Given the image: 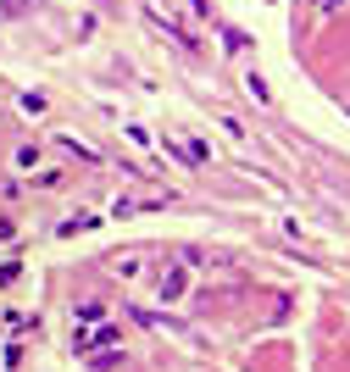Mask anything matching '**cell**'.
<instances>
[{
  "label": "cell",
  "mask_w": 350,
  "mask_h": 372,
  "mask_svg": "<svg viewBox=\"0 0 350 372\" xmlns=\"http://www.w3.org/2000/svg\"><path fill=\"white\" fill-rule=\"evenodd\" d=\"M117 339V328H95V333H78V356H89L95 345H112Z\"/></svg>",
  "instance_id": "6da1fadb"
},
{
  "label": "cell",
  "mask_w": 350,
  "mask_h": 372,
  "mask_svg": "<svg viewBox=\"0 0 350 372\" xmlns=\"http://www.w3.org/2000/svg\"><path fill=\"white\" fill-rule=\"evenodd\" d=\"M156 295H161V300H178V295H184V273H178V267H167V273H161V289H156Z\"/></svg>",
  "instance_id": "7a4b0ae2"
}]
</instances>
